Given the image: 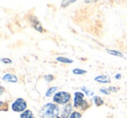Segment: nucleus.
Masks as SVG:
<instances>
[{
	"instance_id": "nucleus-1",
	"label": "nucleus",
	"mask_w": 127,
	"mask_h": 118,
	"mask_svg": "<svg viewBox=\"0 0 127 118\" xmlns=\"http://www.w3.org/2000/svg\"><path fill=\"white\" fill-rule=\"evenodd\" d=\"M74 106L76 109H80L82 110H87L90 107V103L85 99V95L83 92L76 91L74 97Z\"/></svg>"
},
{
	"instance_id": "nucleus-2",
	"label": "nucleus",
	"mask_w": 127,
	"mask_h": 118,
	"mask_svg": "<svg viewBox=\"0 0 127 118\" xmlns=\"http://www.w3.org/2000/svg\"><path fill=\"white\" fill-rule=\"evenodd\" d=\"M71 99V95L66 91H60L55 94L53 97V101L57 104L64 105L67 104Z\"/></svg>"
},
{
	"instance_id": "nucleus-3",
	"label": "nucleus",
	"mask_w": 127,
	"mask_h": 118,
	"mask_svg": "<svg viewBox=\"0 0 127 118\" xmlns=\"http://www.w3.org/2000/svg\"><path fill=\"white\" fill-rule=\"evenodd\" d=\"M59 107L54 103H49L44 107V116L46 118H55L59 115Z\"/></svg>"
},
{
	"instance_id": "nucleus-4",
	"label": "nucleus",
	"mask_w": 127,
	"mask_h": 118,
	"mask_svg": "<svg viewBox=\"0 0 127 118\" xmlns=\"http://www.w3.org/2000/svg\"><path fill=\"white\" fill-rule=\"evenodd\" d=\"M27 108V103L23 98L17 99L11 105V109L15 112H23L25 111Z\"/></svg>"
},
{
	"instance_id": "nucleus-5",
	"label": "nucleus",
	"mask_w": 127,
	"mask_h": 118,
	"mask_svg": "<svg viewBox=\"0 0 127 118\" xmlns=\"http://www.w3.org/2000/svg\"><path fill=\"white\" fill-rule=\"evenodd\" d=\"M73 110V105L70 103H67L65 106L62 108V118H69V117L71 116V114Z\"/></svg>"
},
{
	"instance_id": "nucleus-6",
	"label": "nucleus",
	"mask_w": 127,
	"mask_h": 118,
	"mask_svg": "<svg viewBox=\"0 0 127 118\" xmlns=\"http://www.w3.org/2000/svg\"><path fill=\"white\" fill-rule=\"evenodd\" d=\"M94 81L102 84H106L111 83V77L108 75H99L94 77Z\"/></svg>"
},
{
	"instance_id": "nucleus-7",
	"label": "nucleus",
	"mask_w": 127,
	"mask_h": 118,
	"mask_svg": "<svg viewBox=\"0 0 127 118\" xmlns=\"http://www.w3.org/2000/svg\"><path fill=\"white\" fill-rule=\"evenodd\" d=\"M3 81L9 82V83H17V77L15 75L12 74H5L3 76Z\"/></svg>"
},
{
	"instance_id": "nucleus-8",
	"label": "nucleus",
	"mask_w": 127,
	"mask_h": 118,
	"mask_svg": "<svg viewBox=\"0 0 127 118\" xmlns=\"http://www.w3.org/2000/svg\"><path fill=\"white\" fill-rule=\"evenodd\" d=\"M119 89L118 87H108V88H100L99 91L104 95H110L112 92H117Z\"/></svg>"
},
{
	"instance_id": "nucleus-9",
	"label": "nucleus",
	"mask_w": 127,
	"mask_h": 118,
	"mask_svg": "<svg viewBox=\"0 0 127 118\" xmlns=\"http://www.w3.org/2000/svg\"><path fill=\"white\" fill-rule=\"evenodd\" d=\"M93 102H94V104H95L97 107H100V106H102V105H104V103H105L104 100L99 96H93Z\"/></svg>"
},
{
	"instance_id": "nucleus-10",
	"label": "nucleus",
	"mask_w": 127,
	"mask_h": 118,
	"mask_svg": "<svg viewBox=\"0 0 127 118\" xmlns=\"http://www.w3.org/2000/svg\"><path fill=\"white\" fill-rule=\"evenodd\" d=\"M106 52L109 55H112V56L119 57V58H124V54L122 52L119 51H116V50H106Z\"/></svg>"
},
{
	"instance_id": "nucleus-11",
	"label": "nucleus",
	"mask_w": 127,
	"mask_h": 118,
	"mask_svg": "<svg viewBox=\"0 0 127 118\" xmlns=\"http://www.w3.org/2000/svg\"><path fill=\"white\" fill-rule=\"evenodd\" d=\"M82 91H83L84 93H85V95H87V96H94V91L92 90V89H88L87 87L86 86H82L81 88H80Z\"/></svg>"
},
{
	"instance_id": "nucleus-12",
	"label": "nucleus",
	"mask_w": 127,
	"mask_h": 118,
	"mask_svg": "<svg viewBox=\"0 0 127 118\" xmlns=\"http://www.w3.org/2000/svg\"><path fill=\"white\" fill-rule=\"evenodd\" d=\"M56 60L60 62H63V63H73L74 62L72 59L64 58V57H58V58H56Z\"/></svg>"
},
{
	"instance_id": "nucleus-13",
	"label": "nucleus",
	"mask_w": 127,
	"mask_h": 118,
	"mask_svg": "<svg viewBox=\"0 0 127 118\" xmlns=\"http://www.w3.org/2000/svg\"><path fill=\"white\" fill-rule=\"evenodd\" d=\"M21 118H35L33 116V114H32V112L30 111V110H25V111H24L22 114H21L20 116Z\"/></svg>"
},
{
	"instance_id": "nucleus-14",
	"label": "nucleus",
	"mask_w": 127,
	"mask_h": 118,
	"mask_svg": "<svg viewBox=\"0 0 127 118\" xmlns=\"http://www.w3.org/2000/svg\"><path fill=\"white\" fill-rule=\"evenodd\" d=\"M73 74L74 75H79V76H80V75H85L86 73L87 72V70H85V69H79V68H76V69H74L72 70Z\"/></svg>"
},
{
	"instance_id": "nucleus-15",
	"label": "nucleus",
	"mask_w": 127,
	"mask_h": 118,
	"mask_svg": "<svg viewBox=\"0 0 127 118\" xmlns=\"http://www.w3.org/2000/svg\"><path fill=\"white\" fill-rule=\"evenodd\" d=\"M58 89L57 87H51V88H49V89L47 90V92H46V96H48V97H49L50 96L54 94V93L55 92V91Z\"/></svg>"
},
{
	"instance_id": "nucleus-16",
	"label": "nucleus",
	"mask_w": 127,
	"mask_h": 118,
	"mask_svg": "<svg viewBox=\"0 0 127 118\" xmlns=\"http://www.w3.org/2000/svg\"><path fill=\"white\" fill-rule=\"evenodd\" d=\"M69 118H81V113L79 111H73Z\"/></svg>"
},
{
	"instance_id": "nucleus-17",
	"label": "nucleus",
	"mask_w": 127,
	"mask_h": 118,
	"mask_svg": "<svg viewBox=\"0 0 127 118\" xmlns=\"http://www.w3.org/2000/svg\"><path fill=\"white\" fill-rule=\"evenodd\" d=\"M33 25H34V27L35 28V30H39V31H41V32H42V31H43V29H42V25H41V24H40V23H39L37 20L35 21V24H34Z\"/></svg>"
},
{
	"instance_id": "nucleus-18",
	"label": "nucleus",
	"mask_w": 127,
	"mask_h": 118,
	"mask_svg": "<svg viewBox=\"0 0 127 118\" xmlns=\"http://www.w3.org/2000/svg\"><path fill=\"white\" fill-rule=\"evenodd\" d=\"M44 78H45V80H47V82H51L53 81L54 79V76H52V75H47V76H44Z\"/></svg>"
},
{
	"instance_id": "nucleus-19",
	"label": "nucleus",
	"mask_w": 127,
	"mask_h": 118,
	"mask_svg": "<svg viewBox=\"0 0 127 118\" xmlns=\"http://www.w3.org/2000/svg\"><path fill=\"white\" fill-rule=\"evenodd\" d=\"M1 62L3 63H11L12 61L10 58H1Z\"/></svg>"
},
{
	"instance_id": "nucleus-20",
	"label": "nucleus",
	"mask_w": 127,
	"mask_h": 118,
	"mask_svg": "<svg viewBox=\"0 0 127 118\" xmlns=\"http://www.w3.org/2000/svg\"><path fill=\"white\" fill-rule=\"evenodd\" d=\"M114 77H115V79H121V77H122V75L120 74V73H118V74H116L115 75V76H114Z\"/></svg>"
},
{
	"instance_id": "nucleus-21",
	"label": "nucleus",
	"mask_w": 127,
	"mask_h": 118,
	"mask_svg": "<svg viewBox=\"0 0 127 118\" xmlns=\"http://www.w3.org/2000/svg\"><path fill=\"white\" fill-rule=\"evenodd\" d=\"M3 91H4V89H3V88L2 86H0V95L2 94V93L3 92Z\"/></svg>"
}]
</instances>
